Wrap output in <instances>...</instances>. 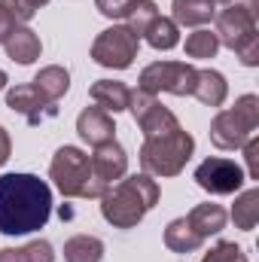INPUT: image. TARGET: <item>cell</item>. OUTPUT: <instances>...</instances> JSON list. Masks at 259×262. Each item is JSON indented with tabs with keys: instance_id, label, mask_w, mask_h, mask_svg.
Listing matches in <instances>:
<instances>
[{
	"instance_id": "1f68e13d",
	"label": "cell",
	"mask_w": 259,
	"mask_h": 262,
	"mask_svg": "<svg viewBox=\"0 0 259 262\" xmlns=\"http://www.w3.org/2000/svg\"><path fill=\"white\" fill-rule=\"evenodd\" d=\"M9 152H12V140H9V131H6L3 125H0V168L6 165Z\"/></svg>"
},
{
	"instance_id": "f546056e",
	"label": "cell",
	"mask_w": 259,
	"mask_h": 262,
	"mask_svg": "<svg viewBox=\"0 0 259 262\" xmlns=\"http://www.w3.org/2000/svg\"><path fill=\"white\" fill-rule=\"evenodd\" d=\"M241 149H244V162H247V174H250V180H259V140H256V134H253Z\"/></svg>"
},
{
	"instance_id": "484cf974",
	"label": "cell",
	"mask_w": 259,
	"mask_h": 262,
	"mask_svg": "<svg viewBox=\"0 0 259 262\" xmlns=\"http://www.w3.org/2000/svg\"><path fill=\"white\" fill-rule=\"evenodd\" d=\"M156 15H159L156 0H134V6H131L128 15H125V25H128L137 37H143V31L149 28V21H153Z\"/></svg>"
},
{
	"instance_id": "2e32d148",
	"label": "cell",
	"mask_w": 259,
	"mask_h": 262,
	"mask_svg": "<svg viewBox=\"0 0 259 262\" xmlns=\"http://www.w3.org/2000/svg\"><path fill=\"white\" fill-rule=\"evenodd\" d=\"M3 49H6V55H9L15 64H34V61L40 58V52H43L40 37H37L31 28H25V25H18V28L6 37Z\"/></svg>"
},
{
	"instance_id": "ac0fdd59",
	"label": "cell",
	"mask_w": 259,
	"mask_h": 262,
	"mask_svg": "<svg viewBox=\"0 0 259 262\" xmlns=\"http://www.w3.org/2000/svg\"><path fill=\"white\" fill-rule=\"evenodd\" d=\"M186 220H189V226H192L201 238H210V235H220V232L226 229L229 213H226L220 204H210V201H207V204H195L192 210L186 213Z\"/></svg>"
},
{
	"instance_id": "d6a6232c",
	"label": "cell",
	"mask_w": 259,
	"mask_h": 262,
	"mask_svg": "<svg viewBox=\"0 0 259 262\" xmlns=\"http://www.w3.org/2000/svg\"><path fill=\"white\" fill-rule=\"evenodd\" d=\"M223 6H241V9L259 12V0H217V9H223Z\"/></svg>"
},
{
	"instance_id": "836d02e7",
	"label": "cell",
	"mask_w": 259,
	"mask_h": 262,
	"mask_svg": "<svg viewBox=\"0 0 259 262\" xmlns=\"http://www.w3.org/2000/svg\"><path fill=\"white\" fill-rule=\"evenodd\" d=\"M6 82H9V79H6V73H3V70H0V92H3V89H6Z\"/></svg>"
},
{
	"instance_id": "4dcf8cb0",
	"label": "cell",
	"mask_w": 259,
	"mask_h": 262,
	"mask_svg": "<svg viewBox=\"0 0 259 262\" xmlns=\"http://www.w3.org/2000/svg\"><path fill=\"white\" fill-rule=\"evenodd\" d=\"M15 28H18V25L12 21V15H9V12H6L3 6H0V46L6 43V37H9V34L15 31Z\"/></svg>"
},
{
	"instance_id": "603a6c76",
	"label": "cell",
	"mask_w": 259,
	"mask_h": 262,
	"mask_svg": "<svg viewBox=\"0 0 259 262\" xmlns=\"http://www.w3.org/2000/svg\"><path fill=\"white\" fill-rule=\"evenodd\" d=\"M0 262H55V250L49 241H31L25 247H3Z\"/></svg>"
},
{
	"instance_id": "d6986e66",
	"label": "cell",
	"mask_w": 259,
	"mask_h": 262,
	"mask_svg": "<svg viewBox=\"0 0 259 262\" xmlns=\"http://www.w3.org/2000/svg\"><path fill=\"white\" fill-rule=\"evenodd\" d=\"M201 244H204V238L189 226L186 216L168 223V229H165V247L168 250H174V253H195Z\"/></svg>"
},
{
	"instance_id": "9a60e30c",
	"label": "cell",
	"mask_w": 259,
	"mask_h": 262,
	"mask_svg": "<svg viewBox=\"0 0 259 262\" xmlns=\"http://www.w3.org/2000/svg\"><path fill=\"white\" fill-rule=\"evenodd\" d=\"M229 95V82L220 70H195V85H192V98H198L204 107H223Z\"/></svg>"
},
{
	"instance_id": "6da1fadb",
	"label": "cell",
	"mask_w": 259,
	"mask_h": 262,
	"mask_svg": "<svg viewBox=\"0 0 259 262\" xmlns=\"http://www.w3.org/2000/svg\"><path fill=\"white\" fill-rule=\"evenodd\" d=\"M52 216V189L34 174L0 177V235H31Z\"/></svg>"
},
{
	"instance_id": "4316f807",
	"label": "cell",
	"mask_w": 259,
	"mask_h": 262,
	"mask_svg": "<svg viewBox=\"0 0 259 262\" xmlns=\"http://www.w3.org/2000/svg\"><path fill=\"white\" fill-rule=\"evenodd\" d=\"M201 262H247V256L235 241H220L201 256Z\"/></svg>"
},
{
	"instance_id": "9c48e42d",
	"label": "cell",
	"mask_w": 259,
	"mask_h": 262,
	"mask_svg": "<svg viewBox=\"0 0 259 262\" xmlns=\"http://www.w3.org/2000/svg\"><path fill=\"white\" fill-rule=\"evenodd\" d=\"M244 168L223 156H210L195 168V183L210 195H232L244 186Z\"/></svg>"
},
{
	"instance_id": "7a4b0ae2",
	"label": "cell",
	"mask_w": 259,
	"mask_h": 262,
	"mask_svg": "<svg viewBox=\"0 0 259 262\" xmlns=\"http://www.w3.org/2000/svg\"><path fill=\"white\" fill-rule=\"evenodd\" d=\"M159 204V183L149 174H131L101 195V216L113 229H134Z\"/></svg>"
},
{
	"instance_id": "e575fe53",
	"label": "cell",
	"mask_w": 259,
	"mask_h": 262,
	"mask_svg": "<svg viewBox=\"0 0 259 262\" xmlns=\"http://www.w3.org/2000/svg\"><path fill=\"white\" fill-rule=\"evenodd\" d=\"M46 3H49V0H31V6H34V9H40V6H46Z\"/></svg>"
},
{
	"instance_id": "8992f818",
	"label": "cell",
	"mask_w": 259,
	"mask_h": 262,
	"mask_svg": "<svg viewBox=\"0 0 259 262\" xmlns=\"http://www.w3.org/2000/svg\"><path fill=\"white\" fill-rule=\"evenodd\" d=\"M259 128V98L241 95L232 110H220L210 122V140L220 149H241Z\"/></svg>"
},
{
	"instance_id": "83f0119b",
	"label": "cell",
	"mask_w": 259,
	"mask_h": 262,
	"mask_svg": "<svg viewBox=\"0 0 259 262\" xmlns=\"http://www.w3.org/2000/svg\"><path fill=\"white\" fill-rule=\"evenodd\" d=\"M0 6L12 15L15 25H25V21H31L37 15V9L31 6V0H0Z\"/></svg>"
},
{
	"instance_id": "d4e9b609",
	"label": "cell",
	"mask_w": 259,
	"mask_h": 262,
	"mask_svg": "<svg viewBox=\"0 0 259 262\" xmlns=\"http://www.w3.org/2000/svg\"><path fill=\"white\" fill-rule=\"evenodd\" d=\"M217 52H220V40H217L213 31L198 28V31H192L186 37V55L189 58H213Z\"/></svg>"
},
{
	"instance_id": "277c9868",
	"label": "cell",
	"mask_w": 259,
	"mask_h": 262,
	"mask_svg": "<svg viewBox=\"0 0 259 262\" xmlns=\"http://www.w3.org/2000/svg\"><path fill=\"white\" fill-rule=\"evenodd\" d=\"M192 134L183 128L162 134V137H146L140 146V168L149 177H177L192 159Z\"/></svg>"
},
{
	"instance_id": "f1b7e54d",
	"label": "cell",
	"mask_w": 259,
	"mask_h": 262,
	"mask_svg": "<svg viewBox=\"0 0 259 262\" xmlns=\"http://www.w3.org/2000/svg\"><path fill=\"white\" fill-rule=\"evenodd\" d=\"M98 12L107 15V18H125L128 9L134 6V0H95Z\"/></svg>"
},
{
	"instance_id": "3957f363",
	"label": "cell",
	"mask_w": 259,
	"mask_h": 262,
	"mask_svg": "<svg viewBox=\"0 0 259 262\" xmlns=\"http://www.w3.org/2000/svg\"><path fill=\"white\" fill-rule=\"evenodd\" d=\"M49 177L55 180L58 192L64 198H101L107 192L104 183L95 180L92 174V159L79 146H61L52 156Z\"/></svg>"
},
{
	"instance_id": "ffe728a7",
	"label": "cell",
	"mask_w": 259,
	"mask_h": 262,
	"mask_svg": "<svg viewBox=\"0 0 259 262\" xmlns=\"http://www.w3.org/2000/svg\"><path fill=\"white\" fill-rule=\"evenodd\" d=\"M34 85L43 92V98H46L49 104H55V101L64 98L67 89H70V73H67L64 67H58V64H49L34 76Z\"/></svg>"
},
{
	"instance_id": "ba28073f",
	"label": "cell",
	"mask_w": 259,
	"mask_h": 262,
	"mask_svg": "<svg viewBox=\"0 0 259 262\" xmlns=\"http://www.w3.org/2000/svg\"><path fill=\"white\" fill-rule=\"evenodd\" d=\"M140 49V37L131 31L128 25H113L107 31H101L92 43V58L95 64L110 67V70H125L134 64Z\"/></svg>"
},
{
	"instance_id": "cb8c5ba5",
	"label": "cell",
	"mask_w": 259,
	"mask_h": 262,
	"mask_svg": "<svg viewBox=\"0 0 259 262\" xmlns=\"http://www.w3.org/2000/svg\"><path fill=\"white\" fill-rule=\"evenodd\" d=\"M232 220L241 232H253V226L259 223V189H247L235 198Z\"/></svg>"
},
{
	"instance_id": "e0dca14e",
	"label": "cell",
	"mask_w": 259,
	"mask_h": 262,
	"mask_svg": "<svg viewBox=\"0 0 259 262\" xmlns=\"http://www.w3.org/2000/svg\"><path fill=\"white\" fill-rule=\"evenodd\" d=\"M213 15H217V0H174L171 3V18L174 25H183V28H201L213 21Z\"/></svg>"
},
{
	"instance_id": "4fadbf2b",
	"label": "cell",
	"mask_w": 259,
	"mask_h": 262,
	"mask_svg": "<svg viewBox=\"0 0 259 262\" xmlns=\"http://www.w3.org/2000/svg\"><path fill=\"white\" fill-rule=\"evenodd\" d=\"M76 131L79 137L89 143V146H101V143H110L116 140V125H113V116L101 107H85L76 119Z\"/></svg>"
},
{
	"instance_id": "7402d4cb",
	"label": "cell",
	"mask_w": 259,
	"mask_h": 262,
	"mask_svg": "<svg viewBox=\"0 0 259 262\" xmlns=\"http://www.w3.org/2000/svg\"><path fill=\"white\" fill-rule=\"evenodd\" d=\"M104 241L95 235H73L64 241V262H101Z\"/></svg>"
},
{
	"instance_id": "44dd1931",
	"label": "cell",
	"mask_w": 259,
	"mask_h": 262,
	"mask_svg": "<svg viewBox=\"0 0 259 262\" xmlns=\"http://www.w3.org/2000/svg\"><path fill=\"white\" fill-rule=\"evenodd\" d=\"M143 37H146V43L153 49L168 52V49H174L180 43V25H174V18H168V15H156L149 21V28L143 31Z\"/></svg>"
},
{
	"instance_id": "8fae6325",
	"label": "cell",
	"mask_w": 259,
	"mask_h": 262,
	"mask_svg": "<svg viewBox=\"0 0 259 262\" xmlns=\"http://www.w3.org/2000/svg\"><path fill=\"white\" fill-rule=\"evenodd\" d=\"M125 171H128V156H125V149L116 140L95 146V152H92V174H95L98 183H104L110 189L116 180L125 177Z\"/></svg>"
},
{
	"instance_id": "30bf717a",
	"label": "cell",
	"mask_w": 259,
	"mask_h": 262,
	"mask_svg": "<svg viewBox=\"0 0 259 262\" xmlns=\"http://www.w3.org/2000/svg\"><path fill=\"white\" fill-rule=\"evenodd\" d=\"M128 110L134 113V122L143 131V140H146V137H162V134H171V131L180 128L177 116H174L165 104H159L156 95H146V92H140V89L131 92Z\"/></svg>"
},
{
	"instance_id": "5bb4252c",
	"label": "cell",
	"mask_w": 259,
	"mask_h": 262,
	"mask_svg": "<svg viewBox=\"0 0 259 262\" xmlns=\"http://www.w3.org/2000/svg\"><path fill=\"white\" fill-rule=\"evenodd\" d=\"M89 98L95 101V107L107 110V113H122L128 110V101H131V89L119 79H98L92 89H89Z\"/></svg>"
},
{
	"instance_id": "7c38bea8",
	"label": "cell",
	"mask_w": 259,
	"mask_h": 262,
	"mask_svg": "<svg viewBox=\"0 0 259 262\" xmlns=\"http://www.w3.org/2000/svg\"><path fill=\"white\" fill-rule=\"evenodd\" d=\"M6 107L15 110V113H25L28 122H40L43 116H55V107L43 98V92L28 82V85H15L6 92Z\"/></svg>"
},
{
	"instance_id": "52a82bcc",
	"label": "cell",
	"mask_w": 259,
	"mask_h": 262,
	"mask_svg": "<svg viewBox=\"0 0 259 262\" xmlns=\"http://www.w3.org/2000/svg\"><path fill=\"white\" fill-rule=\"evenodd\" d=\"M192 85L195 67L186 61H153L140 70V79H137V89L146 95L168 92V95L186 98V95H192Z\"/></svg>"
},
{
	"instance_id": "5b68a950",
	"label": "cell",
	"mask_w": 259,
	"mask_h": 262,
	"mask_svg": "<svg viewBox=\"0 0 259 262\" xmlns=\"http://www.w3.org/2000/svg\"><path fill=\"white\" fill-rule=\"evenodd\" d=\"M256 15L250 9L241 6H223L217 9L213 21H217V40L220 46H229L244 67H256L259 64V28H256Z\"/></svg>"
}]
</instances>
